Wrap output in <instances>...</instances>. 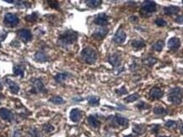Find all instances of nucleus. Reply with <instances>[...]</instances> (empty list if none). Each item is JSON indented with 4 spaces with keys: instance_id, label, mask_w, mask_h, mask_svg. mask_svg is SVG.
<instances>
[{
    "instance_id": "nucleus-1",
    "label": "nucleus",
    "mask_w": 183,
    "mask_h": 137,
    "mask_svg": "<svg viewBox=\"0 0 183 137\" xmlns=\"http://www.w3.org/2000/svg\"><path fill=\"white\" fill-rule=\"evenodd\" d=\"M77 38H78L77 32L72 31V30H67L59 35V39H58V44L60 47L64 48V47H67V46H69L74 43H76Z\"/></svg>"
},
{
    "instance_id": "nucleus-2",
    "label": "nucleus",
    "mask_w": 183,
    "mask_h": 137,
    "mask_svg": "<svg viewBox=\"0 0 183 137\" xmlns=\"http://www.w3.org/2000/svg\"><path fill=\"white\" fill-rule=\"evenodd\" d=\"M81 57L83 61L88 64H93L98 59V54L93 48L87 47L82 50L81 53Z\"/></svg>"
},
{
    "instance_id": "nucleus-3",
    "label": "nucleus",
    "mask_w": 183,
    "mask_h": 137,
    "mask_svg": "<svg viewBox=\"0 0 183 137\" xmlns=\"http://www.w3.org/2000/svg\"><path fill=\"white\" fill-rule=\"evenodd\" d=\"M183 90L182 88L176 87L170 90L168 94V100L175 105H179L182 102Z\"/></svg>"
},
{
    "instance_id": "nucleus-4",
    "label": "nucleus",
    "mask_w": 183,
    "mask_h": 137,
    "mask_svg": "<svg viewBox=\"0 0 183 137\" xmlns=\"http://www.w3.org/2000/svg\"><path fill=\"white\" fill-rule=\"evenodd\" d=\"M157 9V4L154 1H144L141 6V14L142 15H147L148 14L155 12Z\"/></svg>"
},
{
    "instance_id": "nucleus-5",
    "label": "nucleus",
    "mask_w": 183,
    "mask_h": 137,
    "mask_svg": "<svg viewBox=\"0 0 183 137\" xmlns=\"http://www.w3.org/2000/svg\"><path fill=\"white\" fill-rule=\"evenodd\" d=\"M20 19L17 17L16 14H12V13H7L4 16V23L6 24L8 26L10 27H14L15 25H17L19 24Z\"/></svg>"
},
{
    "instance_id": "nucleus-6",
    "label": "nucleus",
    "mask_w": 183,
    "mask_h": 137,
    "mask_svg": "<svg viewBox=\"0 0 183 137\" xmlns=\"http://www.w3.org/2000/svg\"><path fill=\"white\" fill-rule=\"evenodd\" d=\"M32 92L33 93H45L47 92V90L44 87V84L43 83V81L39 79H35L33 80V89L32 90Z\"/></svg>"
},
{
    "instance_id": "nucleus-7",
    "label": "nucleus",
    "mask_w": 183,
    "mask_h": 137,
    "mask_svg": "<svg viewBox=\"0 0 183 137\" xmlns=\"http://www.w3.org/2000/svg\"><path fill=\"white\" fill-rule=\"evenodd\" d=\"M94 23L96 25L104 26L108 24V16L105 13H100L98 15H96L94 18Z\"/></svg>"
},
{
    "instance_id": "nucleus-8",
    "label": "nucleus",
    "mask_w": 183,
    "mask_h": 137,
    "mask_svg": "<svg viewBox=\"0 0 183 137\" xmlns=\"http://www.w3.org/2000/svg\"><path fill=\"white\" fill-rule=\"evenodd\" d=\"M17 35L24 43H28L32 40V34L30 30L28 29H20L17 32Z\"/></svg>"
},
{
    "instance_id": "nucleus-9",
    "label": "nucleus",
    "mask_w": 183,
    "mask_h": 137,
    "mask_svg": "<svg viewBox=\"0 0 183 137\" xmlns=\"http://www.w3.org/2000/svg\"><path fill=\"white\" fill-rule=\"evenodd\" d=\"M126 39V34L124 30L122 29H119L117 32L115 33V35L114 36L113 41L116 44H122L123 43H125Z\"/></svg>"
},
{
    "instance_id": "nucleus-10",
    "label": "nucleus",
    "mask_w": 183,
    "mask_h": 137,
    "mask_svg": "<svg viewBox=\"0 0 183 137\" xmlns=\"http://www.w3.org/2000/svg\"><path fill=\"white\" fill-rule=\"evenodd\" d=\"M108 63L114 66V67H119L121 63V58H120V55L117 53H114L113 54L109 55L108 58Z\"/></svg>"
},
{
    "instance_id": "nucleus-11",
    "label": "nucleus",
    "mask_w": 183,
    "mask_h": 137,
    "mask_svg": "<svg viewBox=\"0 0 183 137\" xmlns=\"http://www.w3.org/2000/svg\"><path fill=\"white\" fill-rule=\"evenodd\" d=\"M108 28L105 27H99L98 29H96L94 32L93 33V37L96 38L98 40H101L103 38L105 37V36L108 34Z\"/></svg>"
},
{
    "instance_id": "nucleus-12",
    "label": "nucleus",
    "mask_w": 183,
    "mask_h": 137,
    "mask_svg": "<svg viewBox=\"0 0 183 137\" xmlns=\"http://www.w3.org/2000/svg\"><path fill=\"white\" fill-rule=\"evenodd\" d=\"M164 96V91H162L159 87H154L149 92V97L152 99H160Z\"/></svg>"
},
{
    "instance_id": "nucleus-13",
    "label": "nucleus",
    "mask_w": 183,
    "mask_h": 137,
    "mask_svg": "<svg viewBox=\"0 0 183 137\" xmlns=\"http://www.w3.org/2000/svg\"><path fill=\"white\" fill-rule=\"evenodd\" d=\"M82 117V112L80 109L78 108H73L70 112H69V118L71 119V121L73 122H79L81 120Z\"/></svg>"
},
{
    "instance_id": "nucleus-14",
    "label": "nucleus",
    "mask_w": 183,
    "mask_h": 137,
    "mask_svg": "<svg viewBox=\"0 0 183 137\" xmlns=\"http://www.w3.org/2000/svg\"><path fill=\"white\" fill-rule=\"evenodd\" d=\"M181 47V40L178 37H171L168 41V48L171 50H177Z\"/></svg>"
},
{
    "instance_id": "nucleus-15",
    "label": "nucleus",
    "mask_w": 183,
    "mask_h": 137,
    "mask_svg": "<svg viewBox=\"0 0 183 137\" xmlns=\"http://www.w3.org/2000/svg\"><path fill=\"white\" fill-rule=\"evenodd\" d=\"M163 11H164V14L166 15H176L180 12V8L178 6L171 5V6L164 7Z\"/></svg>"
},
{
    "instance_id": "nucleus-16",
    "label": "nucleus",
    "mask_w": 183,
    "mask_h": 137,
    "mask_svg": "<svg viewBox=\"0 0 183 137\" xmlns=\"http://www.w3.org/2000/svg\"><path fill=\"white\" fill-rule=\"evenodd\" d=\"M0 117L4 120L10 121L13 119V113L9 109L2 107L0 108Z\"/></svg>"
},
{
    "instance_id": "nucleus-17",
    "label": "nucleus",
    "mask_w": 183,
    "mask_h": 137,
    "mask_svg": "<svg viewBox=\"0 0 183 137\" xmlns=\"http://www.w3.org/2000/svg\"><path fill=\"white\" fill-rule=\"evenodd\" d=\"M34 58L38 63H45L48 60V57L47 56V54L45 53L42 52V51L37 52L34 55Z\"/></svg>"
},
{
    "instance_id": "nucleus-18",
    "label": "nucleus",
    "mask_w": 183,
    "mask_h": 137,
    "mask_svg": "<svg viewBox=\"0 0 183 137\" xmlns=\"http://www.w3.org/2000/svg\"><path fill=\"white\" fill-rule=\"evenodd\" d=\"M6 82L10 89V92L14 94H17L20 92V87L18 84H16L14 81H13L10 79H6Z\"/></svg>"
},
{
    "instance_id": "nucleus-19",
    "label": "nucleus",
    "mask_w": 183,
    "mask_h": 137,
    "mask_svg": "<svg viewBox=\"0 0 183 137\" xmlns=\"http://www.w3.org/2000/svg\"><path fill=\"white\" fill-rule=\"evenodd\" d=\"M133 132L137 135H142L147 131V126L143 124L135 125L133 126Z\"/></svg>"
},
{
    "instance_id": "nucleus-20",
    "label": "nucleus",
    "mask_w": 183,
    "mask_h": 137,
    "mask_svg": "<svg viewBox=\"0 0 183 137\" xmlns=\"http://www.w3.org/2000/svg\"><path fill=\"white\" fill-rule=\"evenodd\" d=\"M88 122L89 125H91L92 127H93V128H98V127L100 126L99 120H98V118H97L96 116H94V115H90V116H88Z\"/></svg>"
},
{
    "instance_id": "nucleus-21",
    "label": "nucleus",
    "mask_w": 183,
    "mask_h": 137,
    "mask_svg": "<svg viewBox=\"0 0 183 137\" xmlns=\"http://www.w3.org/2000/svg\"><path fill=\"white\" fill-rule=\"evenodd\" d=\"M132 46L133 48L138 51V50L142 49L143 48H145L146 44L144 41H142V40H133L132 42Z\"/></svg>"
},
{
    "instance_id": "nucleus-22",
    "label": "nucleus",
    "mask_w": 183,
    "mask_h": 137,
    "mask_svg": "<svg viewBox=\"0 0 183 137\" xmlns=\"http://www.w3.org/2000/svg\"><path fill=\"white\" fill-rule=\"evenodd\" d=\"M69 74L66 72H63V73H58L57 75L54 76V80L57 83H62L64 81H65L68 78H69Z\"/></svg>"
},
{
    "instance_id": "nucleus-23",
    "label": "nucleus",
    "mask_w": 183,
    "mask_h": 137,
    "mask_svg": "<svg viewBox=\"0 0 183 137\" xmlns=\"http://www.w3.org/2000/svg\"><path fill=\"white\" fill-rule=\"evenodd\" d=\"M114 120H115V122L119 125H120V126H126V125H128V122H129L127 118L123 117V116H121L120 114H116V115H115Z\"/></svg>"
},
{
    "instance_id": "nucleus-24",
    "label": "nucleus",
    "mask_w": 183,
    "mask_h": 137,
    "mask_svg": "<svg viewBox=\"0 0 183 137\" xmlns=\"http://www.w3.org/2000/svg\"><path fill=\"white\" fill-rule=\"evenodd\" d=\"M87 100H88L90 106H98L99 105L100 98L97 96H89L87 97Z\"/></svg>"
},
{
    "instance_id": "nucleus-25",
    "label": "nucleus",
    "mask_w": 183,
    "mask_h": 137,
    "mask_svg": "<svg viewBox=\"0 0 183 137\" xmlns=\"http://www.w3.org/2000/svg\"><path fill=\"white\" fill-rule=\"evenodd\" d=\"M86 4L89 8L94 9V8H97V7L101 5L102 1L101 0H88V1H86Z\"/></svg>"
},
{
    "instance_id": "nucleus-26",
    "label": "nucleus",
    "mask_w": 183,
    "mask_h": 137,
    "mask_svg": "<svg viewBox=\"0 0 183 137\" xmlns=\"http://www.w3.org/2000/svg\"><path fill=\"white\" fill-rule=\"evenodd\" d=\"M164 41H162V40H158V41H157L153 45V49L154 50V51H157V52H161L162 50H163V48H164Z\"/></svg>"
},
{
    "instance_id": "nucleus-27",
    "label": "nucleus",
    "mask_w": 183,
    "mask_h": 137,
    "mask_svg": "<svg viewBox=\"0 0 183 137\" xmlns=\"http://www.w3.org/2000/svg\"><path fill=\"white\" fill-rule=\"evenodd\" d=\"M153 113L156 115L163 116V115H166L168 113V111L163 107H156L153 108Z\"/></svg>"
},
{
    "instance_id": "nucleus-28",
    "label": "nucleus",
    "mask_w": 183,
    "mask_h": 137,
    "mask_svg": "<svg viewBox=\"0 0 183 137\" xmlns=\"http://www.w3.org/2000/svg\"><path fill=\"white\" fill-rule=\"evenodd\" d=\"M49 102L54 103V104H56V105H60V104H63L64 102V100L63 99V97H59V96H54V97H52Z\"/></svg>"
},
{
    "instance_id": "nucleus-29",
    "label": "nucleus",
    "mask_w": 183,
    "mask_h": 137,
    "mask_svg": "<svg viewBox=\"0 0 183 137\" xmlns=\"http://www.w3.org/2000/svg\"><path fill=\"white\" fill-rule=\"evenodd\" d=\"M157 58H153V57H148L147 58H145L144 60H143V63H145L146 65H148V66H153V65H154L156 63H157Z\"/></svg>"
},
{
    "instance_id": "nucleus-30",
    "label": "nucleus",
    "mask_w": 183,
    "mask_h": 137,
    "mask_svg": "<svg viewBox=\"0 0 183 137\" xmlns=\"http://www.w3.org/2000/svg\"><path fill=\"white\" fill-rule=\"evenodd\" d=\"M13 70H14V74L15 75H20L21 78L24 77V70H23V68H21L20 66L14 65V68H13Z\"/></svg>"
},
{
    "instance_id": "nucleus-31",
    "label": "nucleus",
    "mask_w": 183,
    "mask_h": 137,
    "mask_svg": "<svg viewBox=\"0 0 183 137\" xmlns=\"http://www.w3.org/2000/svg\"><path fill=\"white\" fill-rule=\"evenodd\" d=\"M29 134L32 137H43L42 133L36 128H31L29 130Z\"/></svg>"
},
{
    "instance_id": "nucleus-32",
    "label": "nucleus",
    "mask_w": 183,
    "mask_h": 137,
    "mask_svg": "<svg viewBox=\"0 0 183 137\" xmlns=\"http://www.w3.org/2000/svg\"><path fill=\"white\" fill-rule=\"evenodd\" d=\"M139 97H140L139 94L134 93L130 95V96H128L127 97H126L125 101H126V102H135V101H137V100L138 99Z\"/></svg>"
},
{
    "instance_id": "nucleus-33",
    "label": "nucleus",
    "mask_w": 183,
    "mask_h": 137,
    "mask_svg": "<svg viewBox=\"0 0 183 137\" xmlns=\"http://www.w3.org/2000/svg\"><path fill=\"white\" fill-rule=\"evenodd\" d=\"M38 14L37 13H32V14H28L25 17V19L27 20V21H30V22H32V21H35L38 19Z\"/></svg>"
},
{
    "instance_id": "nucleus-34",
    "label": "nucleus",
    "mask_w": 183,
    "mask_h": 137,
    "mask_svg": "<svg viewBox=\"0 0 183 137\" xmlns=\"http://www.w3.org/2000/svg\"><path fill=\"white\" fill-rule=\"evenodd\" d=\"M43 130L46 133H51V132H53V131H54V127L52 125H50V124H46V125H43Z\"/></svg>"
},
{
    "instance_id": "nucleus-35",
    "label": "nucleus",
    "mask_w": 183,
    "mask_h": 137,
    "mask_svg": "<svg viewBox=\"0 0 183 137\" xmlns=\"http://www.w3.org/2000/svg\"><path fill=\"white\" fill-rule=\"evenodd\" d=\"M155 24L159 27H164V26L167 25V22H166V20H164L162 18H158V19H155Z\"/></svg>"
},
{
    "instance_id": "nucleus-36",
    "label": "nucleus",
    "mask_w": 183,
    "mask_h": 137,
    "mask_svg": "<svg viewBox=\"0 0 183 137\" xmlns=\"http://www.w3.org/2000/svg\"><path fill=\"white\" fill-rule=\"evenodd\" d=\"M165 125V127L171 128V129L176 128L177 126V122L176 121H174V120H168V121L165 122V125Z\"/></svg>"
},
{
    "instance_id": "nucleus-37",
    "label": "nucleus",
    "mask_w": 183,
    "mask_h": 137,
    "mask_svg": "<svg viewBox=\"0 0 183 137\" xmlns=\"http://www.w3.org/2000/svg\"><path fill=\"white\" fill-rule=\"evenodd\" d=\"M115 93L118 94L119 96H122V95H126L127 94V90L125 87H122L120 89H116L115 90Z\"/></svg>"
},
{
    "instance_id": "nucleus-38",
    "label": "nucleus",
    "mask_w": 183,
    "mask_h": 137,
    "mask_svg": "<svg viewBox=\"0 0 183 137\" xmlns=\"http://www.w3.org/2000/svg\"><path fill=\"white\" fill-rule=\"evenodd\" d=\"M48 4L53 9H59V4L58 1H48Z\"/></svg>"
},
{
    "instance_id": "nucleus-39",
    "label": "nucleus",
    "mask_w": 183,
    "mask_h": 137,
    "mask_svg": "<svg viewBox=\"0 0 183 137\" xmlns=\"http://www.w3.org/2000/svg\"><path fill=\"white\" fill-rule=\"evenodd\" d=\"M136 107H137V108H139V109H141V110H142V109H147V108L149 107V106H148L146 102H140Z\"/></svg>"
},
{
    "instance_id": "nucleus-40",
    "label": "nucleus",
    "mask_w": 183,
    "mask_h": 137,
    "mask_svg": "<svg viewBox=\"0 0 183 137\" xmlns=\"http://www.w3.org/2000/svg\"><path fill=\"white\" fill-rule=\"evenodd\" d=\"M176 22L179 25H182L183 24V14L182 15H178L176 18Z\"/></svg>"
},
{
    "instance_id": "nucleus-41",
    "label": "nucleus",
    "mask_w": 183,
    "mask_h": 137,
    "mask_svg": "<svg viewBox=\"0 0 183 137\" xmlns=\"http://www.w3.org/2000/svg\"><path fill=\"white\" fill-rule=\"evenodd\" d=\"M72 100H73L74 102H82V101L84 100V98H82V97H74Z\"/></svg>"
},
{
    "instance_id": "nucleus-42",
    "label": "nucleus",
    "mask_w": 183,
    "mask_h": 137,
    "mask_svg": "<svg viewBox=\"0 0 183 137\" xmlns=\"http://www.w3.org/2000/svg\"><path fill=\"white\" fill-rule=\"evenodd\" d=\"M5 2L9 3V4H14V1H11V0H5Z\"/></svg>"
},
{
    "instance_id": "nucleus-43",
    "label": "nucleus",
    "mask_w": 183,
    "mask_h": 137,
    "mask_svg": "<svg viewBox=\"0 0 183 137\" xmlns=\"http://www.w3.org/2000/svg\"><path fill=\"white\" fill-rule=\"evenodd\" d=\"M125 137H136V136H132V135H130V136H126Z\"/></svg>"
},
{
    "instance_id": "nucleus-44",
    "label": "nucleus",
    "mask_w": 183,
    "mask_h": 137,
    "mask_svg": "<svg viewBox=\"0 0 183 137\" xmlns=\"http://www.w3.org/2000/svg\"><path fill=\"white\" fill-rule=\"evenodd\" d=\"M3 97H4V96H3L2 94H0V101H1V99H2Z\"/></svg>"
},
{
    "instance_id": "nucleus-45",
    "label": "nucleus",
    "mask_w": 183,
    "mask_h": 137,
    "mask_svg": "<svg viewBox=\"0 0 183 137\" xmlns=\"http://www.w3.org/2000/svg\"><path fill=\"white\" fill-rule=\"evenodd\" d=\"M181 131H182V134L183 135V125L182 126V129H181Z\"/></svg>"
},
{
    "instance_id": "nucleus-46",
    "label": "nucleus",
    "mask_w": 183,
    "mask_h": 137,
    "mask_svg": "<svg viewBox=\"0 0 183 137\" xmlns=\"http://www.w3.org/2000/svg\"><path fill=\"white\" fill-rule=\"evenodd\" d=\"M158 137H170V136H158Z\"/></svg>"
},
{
    "instance_id": "nucleus-47",
    "label": "nucleus",
    "mask_w": 183,
    "mask_h": 137,
    "mask_svg": "<svg viewBox=\"0 0 183 137\" xmlns=\"http://www.w3.org/2000/svg\"><path fill=\"white\" fill-rule=\"evenodd\" d=\"M2 87H3V86H2V84H1V82H0V89H2Z\"/></svg>"
},
{
    "instance_id": "nucleus-48",
    "label": "nucleus",
    "mask_w": 183,
    "mask_h": 137,
    "mask_svg": "<svg viewBox=\"0 0 183 137\" xmlns=\"http://www.w3.org/2000/svg\"><path fill=\"white\" fill-rule=\"evenodd\" d=\"M0 47H1V44H0Z\"/></svg>"
},
{
    "instance_id": "nucleus-49",
    "label": "nucleus",
    "mask_w": 183,
    "mask_h": 137,
    "mask_svg": "<svg viewBox=\"0 0 183 137\" xmlns=\"http://www.w3.org/2000/svg\"><path fill=\"white\" fill-rule=\"evenodd\" d=\"M182 4H183V1H182Z\"/></svg>"
}]
</instances>
